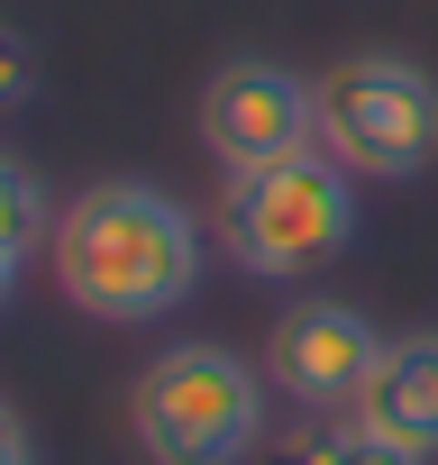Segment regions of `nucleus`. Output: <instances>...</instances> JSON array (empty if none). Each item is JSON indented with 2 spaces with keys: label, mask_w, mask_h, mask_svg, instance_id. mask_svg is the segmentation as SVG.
<instances>
[{
  "label": "nucleus",
  "mask_w": 438,
  "mask_h": 465,
  "mask_svg": "<svg viewBox=\"0 0 438 465\" xmlns=\"http://www.w3.org/2000/svg\"><path fill=\"white\" fill-rule=\"evenodd\" d=\"M320 101V155L347 164L356 183H411L438 164V83L411 55H338L329 74H311Z\"/></svg>",
  "instance_id": "nucleus-4"
},
{
  "label": "nucleus",
  "mask_w": 438,
  "mask_h": 465,
  "mask_svg": "<svg viewBox=\"0 0 438 465\" xmlns=\"http://www.w3.org/2000/svg\"><path fill=\"white\" fill-rule=\"evenodd\" d=\"M19 274H28L19 256H0V311H10V292H19Z\"/></svg>",
  "instance_id": "nucleus-12"
},
{
  "label": "nucleus",
  "mask_w": 438,
  "mask_h": 465,
  "mask_svg": "<svg viewBox=\"0 0 438 465\" xmlns=\"http://www.w3.org/2000/svg\"><path fill=\"white\" fill-rule=\"evenodd\" d=\"M365 429H383L393 447L411 456H438V329H411V338H383L365 392L347 401Z\"/></svg>",
  "instance_id": "nucleus-7"
},
{
  "label": "nucleus",
  "mask_w": 438,
  "mask_h": 465,
  "mask_svg": "<svg viewBox=\"0 0 438 465\" xmlns=\"http://www.w3.org/2000/svg\"><path fill=\"white\" fill-rule=\"evenodd\" d=\"M55 292L83 320L137 329L192 302L201 283V219L155 183H92L55 219Z\"/></svg>",
  "instance_id": "nucleus-1"
},
{
  "label": "nucleus",
  "mask_w": 438,
  "mask_h": 465,
  "mask_svg": "<svg viewBox=\"0 0 438 465\" xmlns=\"http://www.w3.org/2000/svg\"><path fill=\"white\" fill-rule=\"evenodd\" d=\"M265 365H247L219 338H183L155 347L128 383V429L146 447V465H238L265 438Z\"/></svg>",
  "instance_id": "nucleus-3"
},
{
  "label": "nucleus",
  "mask_w": 438,
  "mask_h": 465,
  "mask_svg": "<svg viewBox=\"0 0 438 465\" xmlns=\"http://www.w3.org/2000/svg\"><path fill=\"white\" fill-rule=\"evenodd\" d=\"M293 465H429V456L393 447V438H383V429H365L356 411H329V429H311Z\"/></svg>",
  "instance_id": "nucleus-9"
},
{
  "label": "nucleus",
  "mask_w": 438,
  "mask_h": 465,
  "mask_svg": "<svg viewBox=\"0 0 438 465\" xmlns=\"http://www.w3.org/2000/svg\"><path fill=\"white\" fill-rule=\"evenodd\" d=\"M0 465H37V429L19 420V401H0Z\"/></svg>",
  "instance_id": "nucleus-11"
},
{
  "label": "nucleus",
  "mask_w": 438,
  "mask_h": 465,
  "mask_svg": "<svg viewBox=\"0 0 438 465\" xmlns=\"http://www.w3.org/2000/svg\"><path fill=\"white\" fill-rule=\"evenodd\" d=\"M28 92H37V46H28L10 19H0V110H19Z\"/></svg>",
  "instance_id": "nucleus-10"
},
{
  "label": "nucleus",
  "mask_w": 438,
  "mask_h": 465,
  "mask_svg": "<svg viewBox=\"0 0 438 465\" xmlns=\"http://www.w3.org/2000/svg\"><path fill=\"white\" fill-rule=\"evenodd\" d=\"M55 219H65V210L46 201V183H37L19 155H0V256H19V265L46 256V247H55Z\"/></svg>",
  "instance_id": "nucleus-8"
},
{
  "label": "nucleus",
  "mask_w": 438,
  "mask_h": 465,
  "mask_svg": "<svg viewBox=\"0 0 438 465\" xmlns=\"http://www.w3.org/2000/svg\"><path fill=\"white\" fill-rule=\"evenodd\" d=\"M210 238L256 283H302V274H320L356 247V173L329 164L320 146L256 164V173H229L219 210H210Z\"/></svg>",
  "instance_id": "nucleus-2"
},
{
  "label": "nucleus",
  "mask_w": 438,
  "mask_h": 465,
  "mask_svg": "<svg viewBox=\"0 0 438 465\" xmlns=\"http://www.w3.org/2000/svg\"><path fill=\"white\" fill-rule=\"evenodd\" d=\"M374 356H383L374 320H365L356 302L311 292V302H293V311L274 320V338H265L256 365H265V383H274L284 401H302V411H347V401L365 392Z\"/></svg>",
  "instance_id": "nucleus-6"
},
{
  "label": "nucleus",
  "mask_w": 438,
  "mask_h": 465,
  "mask_svg": "<svg viewBox=\"0 0 438 465\" xmlns=\"http://www.w3.org/2000/svg\"><path fill=\"white\" fill-rule=\"evenodd\" d=\"M201 146L219 155V173H256V164L311 155L320 146V101H311V83L293 64L229 55L201 83Z\"/></svg>",
  "instance_id": "nucleus-5"
}]
</instances>
